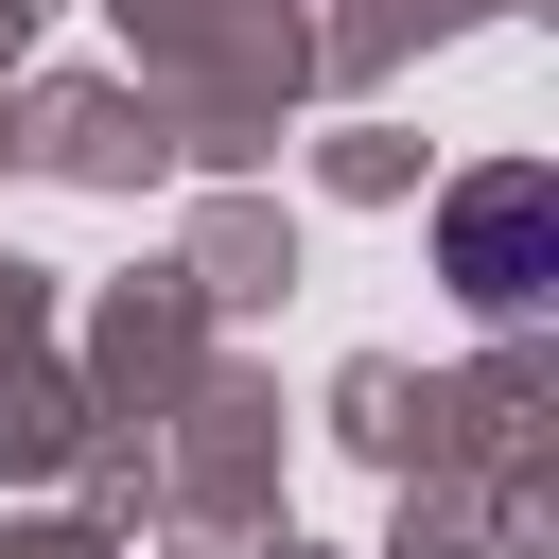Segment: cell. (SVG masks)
<instances>
[{"instance_id": "obj_1", "label": "cell", "mask_w": 559, "mask_h": 559, "mask_svg": "<svg viewBox=\"0 0 559 559\" xmlns=\"http://www.w3.org/2000/svg\"><path fill=\"white\" fill-rule=\"evenodd\" d=\"M437 262H454L472 314H542V280H559V192H542V175H472V192L437 210Z\"/></svg>"}]
</instances>
